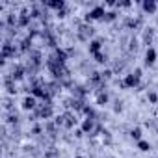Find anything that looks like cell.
<instances>
[{"instance_id":"1","label":"cell","mask_w":158,"mask_h":158,"mask_svg":"<svg viewBox=\"0 0 158 158\" xmlns=\"http://www.w3.org/2000/svg\"><path fill=\"white\" fill-rule=\"evenodd\" d=\"M106 11H104V6H97V8H93L91 11L87 13L86 20H93V19H104Z\"/></svg>"},{"instance_id":"2","label":"cell","mask_w":158,"mask_h":158,"mask_svg":"<svg viewBox=\"0 0 158 158\" xmlns=\"http://www.w3.org/2000/svg\"><path fill=\"white\" fill-rule=\"evenodd\" d=\"M138 82H140L138 76H134V74H127L125 80L119 82V86L121 87H136V86H138Z\"/></svg>"},{"instance_id":"3","label":"cell","mask_w":158,"mask_h":158,"mask_svg":"<svg viewBox=\"0 0 158 158\" xmlns=\"http://www.w3.org/2000/svg\"><path fill=\"white\" fill-rule=\"evenodd\" d=\"M141 8H143V11H145V13H151V15H153V13H156L158 4L154 2V0H145V2L141 4Z\"/></svg>"},{"instance_id":"4","label":"cell","mask_w":158,"mask_h":158,"mask_svg":"<svg viewBox=\"0 0 158 158\" xmlns=\"http://www.w3.org/2000/svg\"><path fill=\"white\" fill-rule=\"evenodd\" d=\"M156 61V50L151 47V49H147V52H145V65H153Z\"/></svg>"},{"instance_id":"5","label":"cell","mask_w":158,"mask_h":158,"mask_svg":"<svg viewBox=\"0 0 158 158\" xmlns=\"http://www.w3.org/2000/svg\"><path fill=\"white\" fill-rule=\"evenodd\" d=\"M23 108L24 110H33V108H36V97H33V95H32V97H30V95H28V97H24Z\"/></svg>"},{"instance_id":"6","label":"cell","mask_w":158,"mask_h":158,"mask_svg":"<svg viewBox=\"0 0 158 158\" xmlns=\"http://www.w3.org/2000/svg\"><path fill=\"white\" fill-rule=\"evenodd\" d=\"M100 45H102L100 39H93L91 43H89V52H91V54H97V52L100 50Z\"/></svg>"},{"instance_id":"7","label":"cell","mask_w":158,"mask_h":158,"mask_svg":"<svg viewBox=\"0 0 158 158\" xmlns=\"http://www.w3.org/2000/svg\"><path fill=\"white\" fill-rule=\"evenodd\" d=\"M47 8H52V9H58V11H61L65 8V2H58V0H54V2H47Z\"/></svg>"},{"instance_id":"8","label":"cell","mask_w":158,"mask_h":158,"mask_svg":"<svg viewBox=\"0 0 158 158\" xmlns=\"http://www.w3.org/2000/svg\"><path fill=\"white\" fill-rule=\"evenodd\" d=\"M91 128H93V117H87L84 121V125H82V130L84 132H91Z\"/></svg>"},{"instance_id":"9","label":"cell","mask_w":158,"mask_h":158,"mask_svg":"<svg viewBox=\"0 0 158 158\" xmlns=\"http://www.w3.org/2000/svg\"><path fill=\"white\" fill-rule=\"evenodd\" d=\"M97 104H100V106L108 104V95H106L104 91H100V93H99V97H97Z\"/></svg>"},{"instance_id":"10","label":"cell","mask_w":158,"mask_h":158,"mask_svg":"<svg viewBox=\"0 0 158 158\" xmlns=\"http://www.w3.org/2000/svg\"><path fill=\"white\" fill-rule=\"evenodd\" d=\"M130 136H132L136 141H140V140H141V128H140V127L132 128V130H130Z\"/></svg>"},{"instance_id":"11","label":"cell","mask_w":158,"mask_h":158,"mask_svg":"<svg viewBox=\"0 0 158 158\" xmlns=\"http://www.w3.org/2000/svg\"><path fill=\"white\" fill-rule=\"evenodd\" d=\"M138 147H140V151L147 153V151H151V143H147L145 140H140V141H138Z\"/></svg>"},{"instance_id":"12","label":"cell","mask_w":158,"mask_h":158,"mask_svg":"<svg viewBox=\"0 0 158 158\" xmlns=\"http://www.w3.org/2000/svg\"><path fill=\"white\" fill-rule=\"evenodd\" d=\"M93 58H95V61L97 63H106V54H102V52H97V54H93Z\"/></svg>"},{"instance_id":"13","label":"cell","mask_w":158,"mask_h":158,"mask_svg":"<svg viewBox=\"0 0 158 158\" xmlns=\"http://www.w3.org/2000/svg\"><path fill=\"white\" fill-rule=\"evenodd\" d=\"M115 19H117V13H115V11H108L106 15H104V20H110V23L115 20Z\"/></svg>"},{"instance_id":"14","label":"cell","mask_w":158,"mask_h":158,"mask_svg":"<svg viewBox=\"0 0 158 158\" xmlns=\"http://www.w3.org/2000/svg\"><path fill=\"white\" fill-rule=\"evenodd\" d=\"M112 71H110V69H106V71H102L100 73V76H102V80H110V78H112Z\"/></svg>"},{"instance_id":"15","label":"cell","mask_w":158,"mask_h":158,"mask_svg":"<svg viewBox=\"0 0 158 158\" xmlns=\"http://www.w3.org/2000/svg\"><path fill=\"white\" fill-rule=\"evenodd\" d=\"M147 97H149V100L153 102V104H156V102H158V95H156L154 91H149V95H147Z\"/></svg>"},{"instance_id":"16","label":"cell","mask_w":158,"mask_h":158,"mask_svg":"<svg viewBox=\"0 0 158 158\" xmlns=\"http://www.w3.org/2000/svg\"><path fill=\"white\" fill-rule=\"evenodd\" d=\"M121 104H123L121 100H115V106H114V110H115V112H121V108H123Z\"/></svg>"},{"instance_id":"17","label":"cell","mask_w":158,"mask_h":158,"mask_svg":"<svg viewBox=\"0 0 158 158\" xmlns=\"http://www.w3.org/2000/svg\"><path fill=\"white\" fill-rule=\"evenodd\" d=\"M106 158H115V156H106Z\"/></svg>"},{"instance_id":"18","label":"cell","mask_w":158,"mask_h":158,"mask_svg":"<svg viewBox=\"0 0 158 158\" xmlns=\"http://www.w3.org/2000/svg\"><path fill=\"white\" fill-rule=\"evenodd\" d=\"M76 158H82V156H76Z\"/></svg>"}]
</instances>
